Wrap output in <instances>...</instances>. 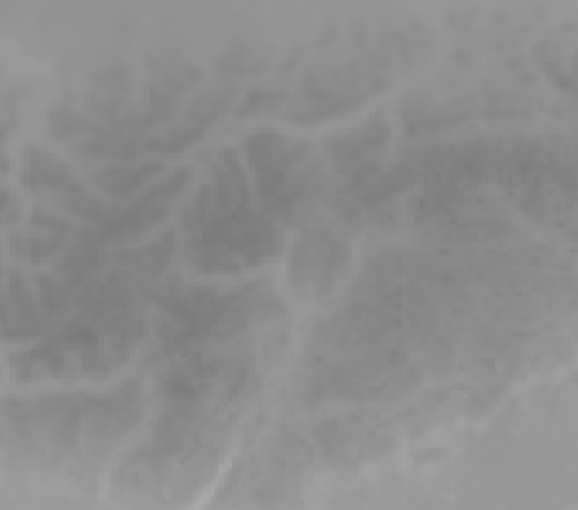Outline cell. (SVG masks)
<instances>
[{"label": "cell", "instance_id": "6da1fadb", "mask_svg": "<svg viewBox=\"0 0 578 510\" xmlns=\"http://www.w3.org/2000/svg\"><path fill=\"white\" fill-rule=\"evenodd\" d=\"M281 234L262 213L242 211L219 218L190 241V259L202 273H239L278 254Z\"/></svg>", "mask_w": 578, "mask_h": 510}, {"label": "cell", "instance_id": "7a4b0ae2", "mask_svg": "<svg viewBox=\"0 0 578 510\" xmlns=\"http://www.w3.org/2000/svg\"><path fill=\"white\" fill-rule=\"evenodd\" d=\"M348 259V246L327 231H310L294 246L288 280L306 300H320L337 280Z\"/></svg>", "mask_w": 578, "mask_h": 510}, {"label": "cell", "instance_id": "3957f363", "mask_svg": "<svg viewBox=\"0 0 578 510\" xmlns=\"http://www.w3.org/2000/svg\"><path fill=\"white\" fill-rule=\"evenodd\" d=\"M244 153L256 174L263 202H267L302 165L308 155V143L296 142L277 130L262 128L246 135Z\"/></svg>", "mask_w": 578, "mask_h": 510}, {"label": "cell", "instance_id": "277c9868", "mask_svg": "<svg viewBox=\"0 0 578 510\" xmlns=\"http://www.w3.org/2000/svg\"><path fill=\"white\" fill-rule=\"evenodd\" d=\"M391 140L389 122L385 114H376L361 130L335 135L329 142L331 159L341 176L351 186H362L374 174Z\"/></svg>", "mask_w": 578, "mask_h": 510}, {"label": "cell", "instance_id": "5b68a950", "mask_svg": "<svg viewBox=\"0 0 578 510\" xmlns=\"http://www.w3.org/2000/svg\"><path fill=\"white\" fill-rule=\"evenodd\" d=\"M45 329V316L28 290L26 277L18 269H8L2 280V337L8 343H22Z\"/></svg>", "mask_w": 578, "mask_h": 510}, {"label": "cell", "instance_id": "8992f818", "mask_svg": "<svg viewBox=\"0 0 578 510\" xmlns=\"http://www.w3.org/2000/svg\"><path fill=\"white\" fill-rule=\"evenodd\" d=\"M22 182L31 192L67 195L83 190L82 182L75 178V174L61 157L39 147L23 151Z\"/></svg>", "mask_w": 578, "mask_h": 510}, {"label": "cell", "instance_id": "52a82bcc", "mask_svg": "<svg viewBox=\"0 0 578 510\" xmlns=\"http://www.w3.org/2000/svg\"><path fill=\"white\" fill-rule=\"evenodd\" d=\"M323 188H325L323 169L317 163H312L308 169L293 174L277 190V194L265 203L271 211H275L286 221H296L306 217V213L312 211L317 197L323 194Z\"/></svg>", "mask_w": 578, "mask_h": 510}, {"label": "cell", "instance_id": "ba28073f", "mask_svg": "<svg viewBox=\"0 0 578 510\" xmlns=\"http://www.w3.org/2000/svg\"><path fill=\"white\" fill-rule=\"evenodd\" d=\"M163 169V163H119V165H109L99 169L98 173L91 174V182L98 186L101 192L109 195H129L134 194L135 190L142 184L150 181L151 176H155Z\"/></svg>", "mask_w": 578, "mask_h": 510}, {"label": "cell", "instance_id": "9c48e42d", "mask_svg": "<svg viewBox=\"0 0 578 510\" xmlns=\"http://www.w3.org/2000/svg\"><path fill=\"white\" fill-rule=\"evenodd\" d=\"M101 262L103 257L99 252V242L93 238V234H88L54 263V273L68 288L74 290L83 278L90 277L93 271L99 269Z\"/></svg>", "mask_w": 578, "mask_h": 510}, {"label": "cell", "instance_id": "30bf717a", "mask_svg": "<svg viewBox=\"0 0 578 510\" xmlns=\"http://www.w3.org/2000/svg\"><path fill=\"white\" fill-rule=\"evenodd\" d=\"M95 90L88 95V105L101 121H114L121 114L122 99L129 91V72L113 68L95 78Z\"/></svg>", "mask_w": 578, "mask_h": 510}, {"label": "cell", "instance_id": "8fae6325", "mask_svg": "<svg viewBox=\"0 0 578 510\" xmlns=\"http://www.w3.org/2000/svg\"><path fill=\"white\" fill-rule=\"evenodd\" d=\"M174 254V233L163 234L159 241L140 249H126L119 254V262L140 275H155L165 269Z\"/></svg>", "mask_w": 578, "mask_h": 510}, {"label": "cell", "instance_id": "7c38bea8", "mask_svg": "<svg viewBox=\"0 0 578 510\" xmlns=\"http://www.w3.org/2000/svg\"><path fill=\"white\" fill-rule=\"evenodd\" d=\"M47 130L53 140H70L75 135H95L103 130L98 122L91 121L85 114L78 113L75 109L67 105L54 106L47 114Z\"/></svg>", "mask_w": 578, "mask_h": 510}, {"label": "cell", "instance_id": "4fadbf2b", "mask_svg": "<svg viewBox=\"0 0 578 510\" xmlns=\"http://www.w3.org/2000/svg\"><path fill=\"white\" fill-rule=\"evenodd\" d=\"M62 203L70 213H74L78 217L103 226L116 217V213L122 210L124 203L105 202L98 195L88 194L85 190L75 192V194H67L62 197Z\"/></svg>", "mask_w": 578, "mask_h": 510}, {"label": "cell", "instance_id": "5bb4252c", "mask_svg": "<svg viewBox=\"0 0 578 510\" xmlns=\"http://www.w3.org/2000/svg\"><path fill=\"white\" fill-rule=\"evenodd\" d=\"M62 236H49V238H39V236H26V234H12L10 236V252L28 263H43L51 259L61 252L64 246Z\"/></svg>", "mask_w": 578, "mask_h": 510}, {"label": "cell", "instance_id": "9a60e30c", "mask_svg": "<svg viewBox=\"0 0 578 510\" xmlns=\"http://www.w3.org/2000/svg\"><path fill=\"white\" fill-rule=\"evenodd\" d=\"M39 302L41 308L49 316H61L70 306V294L72 288H68L61 278L51 277V275H39L38 278Z\"/></svg>", "mask_w": 578, "mask_h": 510}, {"label": "cell", "instance_id": "2e32d148", "mask_svg": "<svg viewBox=\"0 0 578 510\" xmlns=\"http://www.w3.org/2000/svg\"><path fill=\"white\" fill-rule=\"evenodd\" d=\"M285 99V91H273V90H256L250 91L249 98L244 101L239 116L241 119H249L252 114L267 113L277 109Z\"/></svg>", "mask_w": 578, "mask_h": 510}, {"label": "cell", "instance_id": "e0dca14e", "mask_svg": "<svg viewBox=\"0 0 578 510\" xmlns=\"http://www.w3.org/2000/svg\"><path fill=\"white\" fill-rule=\"evenodd\" d=\"M31 225L39 228V231H47L51 236H62L67 238L70 234L75 233V226L67 221V218L47 211L45 207H36L31 213Z\"/></svg>", "mask_w": 578, "mask_h": 510}, {"label": "cell", "instance_id": "ac0fdd59", "mask_svg": "<svg viewBox=\"0 0 578 510\" xmlns=\"http://www.w3.org/2000/svg\"><path fill=\"white\" fill-rule=\"evenodd\" d=\"M20 211H22V203L18 200V195L14 192H8L2 190V225H12L20 217Z\"/></svg>", "mask_w": 578, "mask_h": 510}]
</instances>
